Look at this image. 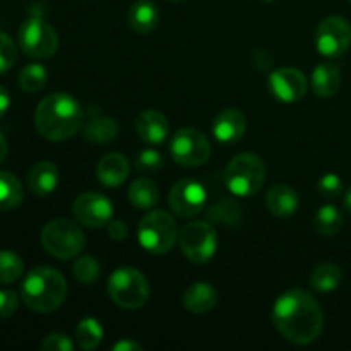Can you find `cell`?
I'll return each instance as SVG.
<instances>
[{
    "label": "cell",
    "mask_w": 351,
    "mask_h": 351,
    "mask_svg": "<svg viewBox=\"0 0 351 351\" xmlns=\"http://www.w3.org/2000/svg\"><path fill=\"white\" fill-rule=\"evenodd\" d=\"M208 218L213 223H219V225L235 228L240 223V219H242V208H240V204L235 199H223L221 202L209 208Z\"/></svg>",
    "instance_id": "28"
},
{
    "label": "cell",
    "mask_w": 351,
    "mask_h": 351,
    "mask_svg": "<svg viewBox=\"0 0 351 351\" xmlns=\"http://www.w3.org/2000/svg\"><path fill=\"white\" fill-rule=\"evenodd\" d=\"M84 137L91 144H108L119 136V125L112 117H93L84 125Z\"/></svg>",
    "instance_id": "24"
},
{
    "label": "cell",
    "mask_w": 351,
    "mask_h": 351,
    "mask_svg": "<svg viewBox=\"0 0 351 351\" xmlns=\"http://www.w3.org/2000/svg\"><path fill=\"white\" fill-rule=\"evenodd\" d=\"M24 197V189L19 178L10 171H0V211L19 208Z\"/></svg>",
    "instance_id": "25"
},
{
    "label": "cell",
    "mask_w": 351,
    "mask_h": 351,
    "mask_svg": "<svg viewBox=\"0 0 351 351\" xmlns=\"http://www.w3.org/2000/svg\"><path fill=\"white\" fill-rule=\"evenodd\" d=\"M273 324L287 341L305 346L314 343L324 328V314L307 290L285 291L273 305Z\"/></svg>",
    "instance_id": "1"
},
{
    "label": "cell",
    "mask_w": 351,
    "mask_h": 351,
    "mask_svg": "<svg viewBox=\"0 0 351 351\" xmlns=\"http://www.w3.org/2000/svg\"><path fill=\"white\" fill-rule=\"evenodd\" d=\"M72 215L86 228H103L112 221L113 206L105 195L98 192H86L74 201Z\"/></svg>",
    "instance_id": "13"
},
{
    "label": "cell",
    "mask_w": 351,
    "mask_h": 351,
    "mask_svg": "<svg viewBox=\"0 0 351 351\" xmlns=\"http://www.w3.org/2000/svg\"><path fill=\"white\" fill-rule=\"evenodd\" d=\"M170 154L175 163L187 168L206 165L211 158V143L208 136L194 127H184L171 137Z\"/></svg>",
    "instance_id": "10"
},
{
    "label": "cell",
    "mask_w": 351,
    "mask_h": 351,
    "mask_svg": "<svg viewBox=\"0 0 351 351\" xmlns=\"http://www.w3.org/2000/svg\"><path fill=\"white\" fill-rule=\"evenodd\" d=\"M67 283L60 271L53 267H34L21 285V298L29 311L36 314H51L64 304Z\"/></svg>",
    "instance_id": "3"
},
{
    "label": "cell",
    "mask_w": 351,
    "mask_h": 351,
    "mask_svg": "<svg viewBox=\"0 0 351 351\" xmlns=\"http://www.w3.org/2000/svg\"><path fill=\"white\" fill-rule=\"evenodd\" d=\"M266 182V167L254 153H240L226 165L225 184L237 197L257 194Z\"/></svg>",
    "instance_id": "4"
},
{
    "label": "cell",
    "mask_w": 351,
    "mask_h": 351,
    "mask_svg": "<svg viewBox=\"0 0 351 351\" xmlns=\"http://www.w3.org/2000/svg\"><path fill=\"white\" fill-rule=\"evenodd\" d=\"M41 245L50 256L69 261L77 257L86 245L82 230L69 219H53L41 230Z\"/></svg>",
    "instance_id": "7"
},
{
    "label": "cell",
    "mask_w": 351,
    "mask_h": 351,
    "mask_svg": "<svg viewBox=\"0 0 351 351\" xmlns=\"http://www.w3.org/2000/svg\"><path fill=\"white\" fill-rule=\"evenodd\" d=\"M136 132L146 144L158 146L168 137L170 123L163 113L156 110H144L136 119Z\"/></svg>",
    "instance_id": "16"
},
{
    "label": "cell",
    "mask_w": 351,
    "mask_h": 351,
    "mask_svg": "<svg viewBox=\"0 0 351 351\" xmlns=\"http://www.w3.org/2000/svg\"><path fill=\"white\" fill-rule=\"evenodd\" d=\"M178 226L173 216L167 211H151L137 226V240L141 247L154 256H163L173 249L178 239Z\"/></svg>",
    "instance_id": "5"
},
{
    "label": "cell",
    "mask_w": 351,
    "mask_h": 351,
    "mask_svg": "<svg viewBox=\"0 0 351 351\" xmlns=\"http://www.w3.org/2000/svg\"><path fill=\"white\" fill-rule=\"evenodd\" d=\"M317 191L319 194L326 199L338 197L343 191V180L336 173H326L324 177L319 180Z\"/></svg>",
    "instance_id": "35"
},
{
    "label": "cell",
    "mask_w": 351,
    "mask_h": 351,
    "mask_svg": "<svg viewBox=\"0 0 351 351\" xmlns=\"http://www.w3.org/2000/svg\"><path fill=\"white\" fill-rule=\"evenodd\" d=\"M178 243L191 263L206 264L218 249V233L209 221H192L180 230Z\"/></svg>",
    "instance_id": "9"
},
{
    "label": "cell",
    "mask_w": 351,
    "mask_h": 351,
    "mask_svg": "<svg viewBox=\"0 0 351 351\" xmlns=\"http://www.w3.org/2000/svg\"><path fill=\"white\" fill-rule=\"evenodd\" d=\"M17 62V47L12 38L0 33V75L9 72Z\"/></svg>",
    "instance_id": "34"
},
{
    "label": "cell",
    "mask_w": 351,
    "mask_h": 351,
    "mask_svg": "<svg viewBox=\"0 0 351 351\" xmlns=\"http://www.w3.org/2000/svg\"><path fill=\"white\" fill-rule=\"evenodd\" d=\"M7 153H9V147H7V141L3 137V134L0 132V163L7 158Z\"/></svg>",
    "instance_id": "41"
},
{
    "label": "cell",
    "mask_w": 351,
    "mask_h": 351,
    "mask_svg": "<svg viewBox=\"0 0 351 351\" xmlns=\"http://www.w3.org/2000/svg\"><path fill=\"white\" fill-rule=\"evenodd\" d=\"M160 23V10L149 0H137L129 9V26L134 33L147 34L156 29Z\"/></svg>",
    "instance_id": "22"
},
{
    "label": "cell",
    "mask_w": 351,
    "mask_h": 351,
    "mask_svg": "<svg viewBox=\"0 0 351 351\" xmlns=\"http://www.w3.org/2000/svg\"><path fill=\"white\" fill-rule=\"evenodd\" d=\"M129 201L137 209H151L160 201V189L151 178H137L129 187Z\"/></svg>",
    "instance_id": "23"
},
{
    "label": "cell",
    "mask_w": 351,
    "mask_h": 351,
    "mask_svg": "<svg viewBox=\"0 0 351 351\" xmlns=\"http://www.w3.org/2000/svg\"><path fill=\"white\" fill-rule=\"evenodd\" d=\"M19 48L33 58H51L58 50V34L53 26L41 17L33 16L21 24L17 31Z\"/></svg>",
    "instance_id": "8"
},
{
    "label": "cell",
    "mask_w": 351,
    "mask_h": 351,
    "mask_svg": "<svg viewBox=\"0 0 351 351\" xmlns=\"http://www.w3.org/2000/svg\"><path fill=\"white\" fill-rule=\"evenodd\" d=\"M75 280L82 285H91L98 280L99 276V263L91 256L79 257L72 267Z\"/></svg>",
    "instance_id": "32"
},
{
    "label": "cell",
    "mask_w": 351,
    "mask_h": 351,
    "mask_svg": "<svg viewBox=\"0 0 351 351\" xmlns=\"http://www.w3.org/2000/svg\"><path fill=\"white\" fill-rule=\"evenodd\" d=\"M311 84L312 91L319 98H331V96H335L339 91V86H341V72H339V69L335 64L322 62V64H319L312 71Z\"/></svg>",
    "instance_id": "21"
},
{
    "label": "cell",
    "mask_w": 351,
    "mask_h": 351,
    "mask_svg": "<svg viewBox=\"0 0 351 351\" xmlns=\"http://www.w3.org/2000/svg\"><path fill=\"white\" fill-rule=\"evenodd\" d=\"M75 339L79 348L84 351H93L98 348L103 341V328L96 319L86 317L75 328Z\"/></svg>",
    "instance_id": "29"
},
{
    "label": "cell",
    "mask_w": 351,
    "mask_h": 351,
    "mask_svg": "<svg viewBox=\"0 0 351 351\" xmlns=\"http://www.w3.org/2000/svg\"><path fill=\"white\" fill-rule=\"evenodd\" d=\"M110 298L127 311L141 308L151 293L146 276L136 267H119L108 280Z\"/></svg>",
    "instance_id": "6"
},
{
    "label": "cell",
    "mask_w": 351,
    "mask_h": 351,
    "mask_svg": "<svg viewBox=\"0 0 351 351\" xmlns=\"http://www.w3.org/2000/svg\"><path fill=\"white\" fill-rule=\"evenodd\" d=\"M266 206L271 215L276 218H290L298 211L300 199L290 185L278 184L267 191Z\"/></svg>",
    "instance_id": "19"
},
{
    "label": "cell",
    "mask_w": 351,
    "mask_h": 351,
    "mask_svg": "<svg viewBox=\"0 0 351 351\" xmlns=\"http://www.w3.org/2000/svg\"><path fill=\"white\" fill-rule=\"evenodd\" d=\"M165 167V160L156 149H143L136 158V168L141 173H158Z\"/></svg>",
    "instance_id": "33"
},
{
    "label": "cell",
    "mask_w": 351,
    "mask_h": 351,
    "mask_svg": "<svg viewBox=\"0 0 351 351\" xmlns=\"http://www.w3.org/2000/svg\"><path fill=\"white\" fill-rule=\"evenodd\" d=\"M345 208L348 209V213L351 215V187L346 191V194H345Z\"/></svg>",
    "instance_id": "42"
},
{
    "label": "cell",
    "mask_w": 351,
    "mask_h": 351,
    "mask_svg": "<svg viewBox=\"0 0 351 351\" xmlns=\"http://www.w3.org/2000/svg\"><path fill=\"white\" fill-rule=\"evenodd\" d=\"M10 108V95L3 86H0V119L7 115Z\"/></svg>",
    "instance_id": "40"
},
{
    "label": "cell",
    "mask_w": 351,
    "mask_h": 351,
    "mask_svg": "<svg viewBox=\"0 0 351 351\" xmlns=\"http://www.w3.org/2000/svg\"><path fill=\"white\" fill-rule=\"evenodd\" d=\"M264 2H273V0H264Z\"/></svg>",
    "instance_id": "43"
},
{
    "label": "cell",
    "mask_w": 351,
    "mask_h": 351,
    "mask_svg": "<svg viewBox=\"0 0 351 351\" xmlns=\"http://www.w3.org/2000/svg\"><path fill=\"white\" fill-rule=\"evenodd\" d=\"M41 348L45 351H72L74 350V343L60 332H51L41 343Z\"/></svg>",
    "instance_id": "36"
},
{
    "label": "cell",
    "mask_w": 351,
    "mask_h": 351,
    "mask_svg": "<svg viewBox=\"0 0 351 351\" xmlns=\"http://www.w3.org/2000/svg\"><path fill=\"white\" fill-rule=\"evenodd\" d=\"M130 173V165L123 154L110 153L99 160L96 167V177L99 184L108 189H117L127 180Z\"/></svg>",
    "instance_id": "17"
},
{
    "label": "cell",
    "mask_w": 351,
    "mask_h": 351,
    "mask_svg": "<svg viewBox=\"0 0 351 351\" xmlns=\"http://www.w3.org/2000/svg\"><path fill=\"white\" fill-rule=\"evenodd\" d=\"M19 307V297L12 290H0V319H7L16 314Z\"/></svg>",
    "instance_id": "37"
},
{
    "label": "cell",
    "mask_w": 351,
    "mask_h": 351,
    "mask_svg": "<svg viewBox=\"0 0 351 351\" xmlns=\"http://www.w3.org/2000/svg\"><path fill=\"white\" fill-rule=\"evenodd\" d=\"M206 189L195 178H182L171 187L168 202L170 208L178 218H194L204 209L206 204Z\"/></svg>",
    "instance_id": "12"
},
{
    "label": "cell",
    "mask_w": 351,
    "mask_h": 351,
    "mask_svg": "<svg viewBox=\"0 0 351 351\" xmlns=\"http://www.w3.org/2000/svg\"><path fill=\"white\" fill-rule=\"evenodd\" d=\"M315 48L324 57H341L351 47V24L341 16H329L315 29Z\"/></svg>",
    "instance_id": "11"
},
{
    "label": "cell",
    "mask_w": 351,
    "mask_h": 351,
    "mask_svg": "<svg viewBox=\"0 0 351 351\" xmlns=\"http://www.w3.org/2000/svg\"><path fill=\"white\" fill-rule=\"evenodd\" d=\"M24 271L19 254L12 250H0V285L16 283Z\"/></svg>",
    "instance_id": "31"
},
{
    "label": "cell",
    "mask_w": 351,
    "mask_h": 351,
    "mask_svg": "<svg viewBox=\"0 0 351 351\" xmlns=\"http://www.w3.org/2000/svg\"><path fill=\"white\" fill-rule=\"evenodd\" d=\"M269 91L278 101L283 103H297L307 95L308 81L302 71L295 67H281L271 72Z\"/></svg>",
    "instance_id": "14"
},
{
    "label": "cell",
    "mask_w": 351,
    "mask_h": 351,
    "mask_svg": "<svg viewBox=\"0 0 351 351\" xmlns=\"http://www.w3.org/2000/svg\"><path fill=\"white\" fill-rule=\"evenodd\" d=\"M314 228L322 237L338 235L343 228V215L336 206H322L314 218Z\"/></svg>",
    "instance_id": "27"
},
{
    "label": "cell",
    "mask_w": 351,
    "mask_h": 351,
    "mask_svg": "<svg viewBox=\"0 0 351 351\" xmlns=\"http://www.w3.org/2000/svg\"><path fill=\"white\" fill-rule=\"evenodd\" d=\"M143 346L139 343L132 341V339H122V341L113 345V351H141Z\"/></svg>",
    "instance_id": "39"
},
{
    "label": "cell",
    "mask_w": 351,
    "mask_h": 351,
    "mask_svg": "<svg viewBox=\"0 0 351 351\" xmlns=\"http://www.w3.org/2000/svg\"><path fill=\"white\" fill-rule=\"evenodd\" d=\"M108 237L112 240H115V242H122V240L127 239V233H129V228H127V225L123 221H120V219H112V221L108 223Z\"/></svg>",
    "instance_id": "38"
},
{
    "label": "cell",
    "mask_w": 351,
    "mask_h": 351,
    "mask_svg": "<svg viewBox=\"0 0 351 351\" xmlns=\"http://www.w3.org/2000/svg\"><path fill=\"white\" fill-rule=\"evenodd\" d=\"M48 72L41 64H27L21 69L19 77V88L26 93H38L47 86Z\"/></svg>",
    "instance_id": "30"
},
{
    "label": "cell",
    "mask_w": 351,
    "mask_h": 351,
    "mask_svg": "<svg viewBox=\"0 0 351 351\" xmlns=\"http://www.w3.org/2000/svg\"><path fill=\"white\" fill-rule=\"evenodd\" d=\"M216 304H218V291L204 281L191 285L184 293L185 311L194 315L208 314L216 307Z\"/></svg>",
    "instance_id": "18"
},
{
    "label": "cell",
    "mask_w": 351,
    "mask_h": 351,
    "mask_svg": "<svg viewBox=\"0 0 351 351\" xmlns=\"http://www.w3.org/2000/svg\"><path fill=\"white\" fill-rule=\"evenodd\" d=\"M343 273L338 264L335 263H322L312 271L311 274V287L315 291L328 293V291L336 290L341 285Z\"/></svg>",
    "instance_id": "26"
},
{
    "label": "cell",
    "mask_w": 351,
    "mask_h": 351,
    "mask_svg": "<svg viewBox=\"0 0 351 351\" xmlns=\"http://www.w3.org/2000/svg\"><path fill=\"white\" fill-rule=\"evenodd\" d=\"M81 105L67 93H53L40 101L34 112V125L41 137L48 141H65L74 137L82 127Z\"/></svg>",
    "instance_id": "2"
},
{
    "label": "cell",
    "mask_w": 351,
    "mask_h": 351,
    "mask_svg": "<svg viewBox=\"0 0 351 351\" xmlns=\"http://www.w3.org/2000/svg\"><path fill=\"white\" fill-rule=\"evenodd\" d=\"M58 170L51 161H40L27 173V187L38 197H47L57 189Z\"/></svg>",
    "instance_id": "20"
},
{
    "label": "cell",
    "mask_w": 351,
    "mask_h": 351,
    "mask_svg": "<svg viewBox=\"0 0 351 351\" xmlns=\"http://www.w3.org/2000/svg\"><path fill=\"white\" fill-rule=\"evenodd\" d=\"M350 2H351V0H350Z\"/></svg>",
    "instance_id": "44"
},
{
    "label": "cell",
    "mask_w": 351,
    "mask_h": 351,
    "mask_svg": "<svg viewBox=\"0 0 351 351\" xmlns=\"http://www.w3.org/2000/svg\"><path fill=\"white\" fill-rule=\"evenodd\" d=\"M247 130V119L240 110L226 108L213 122V134L221 144L239 143Z\"/></svg>",
    "instance_id": "15"
}]
</instances>
